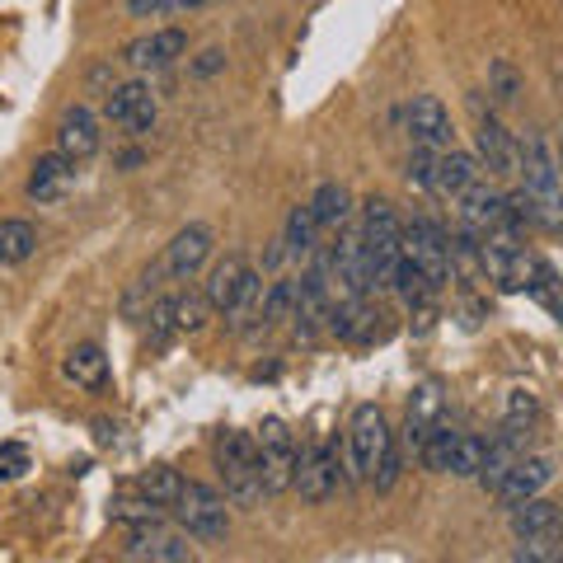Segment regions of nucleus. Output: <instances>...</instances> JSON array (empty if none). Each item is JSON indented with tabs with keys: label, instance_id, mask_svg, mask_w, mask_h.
Returning <instances> with one entry per match:
<instances>
[{
	"label": "nucleus",
	"instance_id": "f257e3e1",
	"mask_svg": "<svg viewBox=\"0 0 563 563\" xmlns=\"http://www.w3.org/2000/svg\"><path fill=\"white\" fill-rule=\"evenodd\" d=\"M202 301L217 310V314H225L235 329L250 320V314H258V301H263V282H258V273L244 263L240 254H225L217 268L207 273V291H202Z\"/></svg>",
	"mask_w": 563,
	"mask_h": 563
},
{
	"label": "nucleus",
	"instance_id": "f03ea898",
	"mask_svg": "<svg viewBox=\"0 0 563 563\" xmlns=\"http://www.w3.org/2000/svg\"><path fill=\"white\" fill-rule=\"evenodd\" d=\"M366 268H372V291L390 287V273L399 263V211L385 198H366L362 202V225H357Z\"/></svg>",
	"mask_w": 563,
	"mask_h": 563
},
{
	"label": "nucleus",
	"instance_id": "7ed1b4c3",
	"mask_svg": "<svg viewBox=\"0 0 563 563\" xmlns=\"http://www.w3.org/2000/svg\"><path fill=\"white\" fill-rule=\"evenodd\" d=\"M399 254L409 258L422 277H428L432 291H442L446 282L455 277L451 273V235L428 217V211H418V217L399 221Z\"/></svg>",
	"mask_w": 563,
	"mask_h": 563
},
{
	"label": "nucleus",
	"instance_id": "20e7f679",
	"mask_svg": "<svg viewBox=\"0 0 563 563\" xmlns=\"http://www.w3.org/2000/svg\"><path fill=\"white\" fill-rule=\"evenodd\" d=\"M217 470L225 479V498L231 503H258L263 498V484H258V451H254V437L250 432H217Z\"/></svg>",
	"mask_w": 563,
	"mask_h": 563
},
{
	"label": "nucleus",
	"instance_id": "39448f33",
	"mask_svg": "<svg viewBox=\"0 0 563 563\" xmlns=\"http://www.w3.org/2000/svg\"><path fill=\"white\" fill-rule=\"evenodd\" d=\"M169 512L179 517L188 540L217 544V540L231 536V512H225V498H221L217 488H207V484L184 479V488H179V498H174Z\"/></svg>",
	"mask_w": 563,
	"mask_h": 563
},
{
	"label": "nucleus",
	"instance_id": "423d86ee",
	"mask_svg": "<svg viewBox=\"0 0 563 563\" xmlns=\"http://www.w3.org/2000/svg\"><path fill=\"white\" fill-rule=\"evenodd\" d=\"M254 451H258V484L263 498H277V493L291 488L296 474V437L282 418H263L254 432Z\"/></svg>",
	"mask_w": 563,
	"mask_h": 563
},
{
	"label": "nucleus",
	"instance_id": "0eeeda50",
	"mask_svg": "<svg viewBox=\"0 0 563 563\" xmlns=\"http://www.w3.org/2000/svg\"><path fill=\"white\" fill-rule=\"evenodd\" d=\"M395 446V432L385 413L376 404H362L357 413H352V428H347V455H352V479H376L380 461L390 455Z\"/></svg>",
	"mask_w": 563,
	"mask_h": 563
},
{
	"label": "nucleus",
	"instance_id": "6e6552de",
	"mask_svg": "<svg viewBox=\"0 0 563 563\" xmlns=\"http://www.w3.org/2000/svg\"><path fill=\"white\" fill-rule=\"evenodd\" d=\"M291 488L301 493V503L320 507L339 493V451L329 442H310L306 451H296V474H291Z\"/></svg>",
	"mask_w": 563,
	"mask_h": 563
},
{
	"label": "nucleus",
	"instance_id": "1a4fd4ad",
	"mask_svg": "<svg viewBox=\"0 0 563 563\" xmlns=\"http://www.w3.org/2000/svg\"><path fill=\"white\" fill-rule=\"evenodd\" d=\"M517 174H521V188L531 192L536 202L544 207H559V169H554V151L540 132H521L517 136Z\"/></svg>",
	"mask_w": 563,
	"mask_h": 563
},
{
	"label": "nucleus",
	"instance_id": "9d476101",
	"mask_svg": "<svg viewBox=\"0 0 563 563\" xmlns=\"http://www.w3.org/2000/svg\"><path fill=\"white\" fill-rule=\"evenodd\" d=\"M470 103H474V113H479V128H474V161H479V169H488L493 179H512L517 174V136L493 118V109L484 113L479 95H474Z\"/></svg>",
	"mask_w": 563,
	"mask_h": 563
},
{
	"label": "nucleus",
	"instance_id": "9b49d317",
	"mask_svg": "<svg viewBox=\"0 0 563 563\" xmlns=\"http://www.w3.org/2000/svg\"><path fill=\"white\" fill-rule=\"evenodd\" d=\"M404 128H409L413 146H422V151H451L455 146L451 109L437 95H413L409 109H404Z\"/></svg>",
	"mask_w": 563,
	"mask_h": 563
},
{
	"label": "nucleus",
	"instance_id": "f8f14e48",
	"mask_svg": "<svg viewBox=\"0 0 563 563\" xmlns=\"http://www.w3.org/2000/svg\"><path fill=\"white\" fill-rule=\"evenodd\" d=\"M155 113H161V103H155L146 80H128V85H113L109 90V122L118 132L146 136L155 128Z\"/></svg>",
	"mask_w": 563,
	"mask_h": 563
},
{
	"label": "nucleus",
	"instance_id": "ddd939ff",
	"mask_svg": "<svg viewBox=\"0 0 563 563\" xmlns=\"http://www.w3.org/2000/svg\"><path fill=\"white\" fill-rule=\"evenodd\" d=\"M122 554H128V563H188V559H192L188 536L169 531L165 521H155V526H132L128 544H122Z\"/></svg>",
	"mask_w": 563,
	"mask_h": 563
},
{
	"label": "nucleus",
	"instance_id": "4468645a",
	"mask_svg": "<svg viewBox=\"0 0 563 563\" xmlns=\"http://www.w3.org/2000/svg\"><path fill=\"white\" fill-rule=\"evenodd\" d=\"M188 52V33L184 29H155V33H141L122 47V62L132 70H165L174 66Z\"/></svg>",
	"mask_w": 563,
	"mask_h": 563
},
{
	"label": "nucleus",
	"instance_id": "2eb2a0df",
	"mask_svg": "<svg viewBox=\"0 0 563 563\" xmlns=\"http://www.w3.org/2000/svg\"><path fill=\"white\" fill-rule=\"evenodd\" d=\"M99 146H103V132H99L95 109H85V103L66 109L57 122V155L62 161L80 165V161H90V155H99Z\"/></svg>",
	"mask_w": 563,
	"mask_h": 563
},
{
	"label": "nucleus",
	"instance_id": "dca6fc26",
	"mask_svg": "<svg viewBox=\"0 0 563 563\" xmlns=\"http://www.w3.org/2000/svg\"><path fill=\"white\" fill-rule=\"evenodd\" d=\"M211 244H217L211 225L192 221V225H184V231L169 240V250H165V258H161V268H165L174 282H188V277L211 258Z\"/></svg>",
	"mask_w": 563,
	"mask_h": 563
},
{
	"label": "nucleus",
	"instance_id": "f3484780",
	"mask_svg": "<svg viewBox=\"0 0 563 563\" xmlns=\"http://www.w3.org/2000/svg\"><path fill=\"white\" fill-rule=\"evenodd\" d=\"M550 484H554V461L550 455H521V461L498 479L493 498H503L507 507H512L521 498H536V493H544Z\"/></svg>",
	"mask_w": 563,
	"mask_h": 563
},
{
	"label": "nucleus",
	"instance_id": "a211bd4d",
	"mask_svg": "<svg viewBox=\"0 0 563 563\" xmlns=\"http://www.w3.org/2000/svg\"><path fill=\"white\" fill-rule=\"evenodd\" d=\"M484 179V169H479V161H474L470 151H437V174H432V192L437 198H446V202H455L465 188H474Z\"/></svg>",
	"mask_w": 563,
	"mask_h": 563
},
{
	"label": "nucleus",
	"instance_id": "6ab92c4d",
	"mask_svg": "<svg viewBox=\"0 0 563 563\" xmlns=\"http://www.w3.org/2000/svg\"><path fill=\"white\" fill-rule=\"evenodd\" d=\"M70 184H76V165L62 161L57 151L38 155V161H33V174H29V198L33 202H57V198H66Z\"/></svg>",
	"mask_w": 563,
	"mask_h": 563
},
{
	"label": "nucleus",
	"instance_id": "aec40b11",
	"mask_svg": "<svg viewBox=\"0 0 563 563\" xmlns=\"http://www.w3.org/2000/svg\"><path fill=\"white\" fill-rule=\"evenodd\" d=\"M62 376L70 385H80V390H103L109 385V357H103L99 343H76L62 362Z\"/></svg>",
	"mask_w": 563,
	"mask_h": 563
},
{
	"label": "nucleus",
	"instance_id": "412c9836",
	"mask_svg": "<svg viewBox=\"0 0 563 563\" xmlns=\"http://www.w3.org/2000/svg\"><path fill=\"white\" fill-rule=\"evenodd\" d=\"M507 526H512V536H544V531H559V507L536 493V498H521L512 503V512H507Z\"/></svg>",
	"mask_w": 563,
	"mask_h": 563
},
{
	"label": "nucleus",
	"instance_id": "4be33fe9",
	"mask_svg": "<svg viewBox=\"0 0 563 563\" xmlns=\"http://www.w3.org/2000/svg\"><path fill=\"white\" fill-rule=\"evenodd\" d=\"M306 207H310V217H314L320 231H339V225L347 221V211H352V192L343 184H320Z\"/></svg>",
	"mask_w": 563,
	"mask_h": 563
},
{
	"label": "nucleus",
	"instance_id": "5701e85b",
	"mask_svg": "<svg viewBox=\"0 0 563 563\" xmlns=\"http://www.w3.org/2000/svg\"><path fill=\"white\" fill-rule=\"evenodd\" d=\"M33 254H38V231H33L29 221H0V263H29Z\"/></svg>",
	"mask_w": 563,
	"mask_h": 563
},
{
	"label": "nucleus",
	"instance_id": "b1692460",
	"mask_svg": "<svg viewBox=\"0 0 563 563\" xmlns=\"http://www.w3.org/2000/svg\"><path fill=\"white\" fill-rule=\"evenodd\" d=\"M314 235H320V225H314L310 207H291L287 225H282V254H287V258H306L314 250Z\"/></svg>",
	"mask_w": 563,
	"mask_h": 563
},
{
	"label": "nucleus",
	"instance_id": "393cba45",
	"mask_svg": "<svg viewBox=\"0 0 563 563\" xmlns=\"http://www.w3.org/2000/svg\"><path fill=\"white\" fill-rule=\"evenodd\" d=\"M179 488H184V474L174 470V465H155V470H146V474L136 479L141 498H151L155 507H165V512L174 507V498H179Z\"/></svg>",
	"mask_w": 563,
	"mask_h": 563
},
{
	"label": "nucleus",
	"instance_id": "a878e982",
	"mask_svg": "<svg viewBox=\"0 0 563 563\" xmlns=\"http://www.w3.org/2000/svg\"><path fill=\"white\" fill-rule=\"evenodd\" d=\"M484 451H488V437L455 432V446H451L446 474H455V479H474V474H479V465H484Z\"/></svg>",
	"mask_w": 563,
	"mask_h": 563
},
{
	"label": "nucleus",
	"instance_id": "bb28decb",
	"mask_svg": "<svg viewBox=\"0 0 563 563\" xmlns=\"http://www.w3.org/2000/svg\"><path fill=\"white\" fill-rule=\"evenodd\" d=\"M291 306H296V282H273L268 296L258 301V324L273 329L282 320H291Z\"/></svg>",
	"mask_w": 563,
	"mask_h": 563
},
{
	"label": "nucleus",
	"instance_id": "cd10ccee",
	"mask_svg": "<svg viewBox=\"0 0 563 563\" xmlns=\"http://www.w3.org/2000/svg\"><path fill=\"white\" fill-rule=\"evenodd\" d=\"M451 446H455V432L446 428V422H437V428L422 437V446H418V461L437 470V474H446V461H451Z\"/></svg>",
	"mask_w": 563,
	"mask_h": 563
},
{
	"label": "nucleus",
	"instance_id": "c85d7f7f",
	"mask_svg": "<svg viewBox=\"0 0 563 563\" xmlns=\"http://www.w3.org/2000/svg\"><path fill=\"white\" fill-rule=\"evenodd\" d=\"M207 314H211V306L202 301V296H192V291L174 296V333H202Z\"/></svg>",
	"mask_w": 563,
	"mask_h": 563
},
{
	"label": "nucleus",
	"instance_id": "c756f323",
	"mask_svg": "<svg viewBox=\"0 0 563 563\" xmlns=\"http://www.w3.org/2000/svg\"><path fill=\"white\" fill-rule=\"evenodd\" d=\"M488 95L498 99L503 109H507V103H517V99H521V70H517L512 62H507V57H498V62L488 66Z\"/></svg>",
	"mask_w": 563,
	"mask_h": 563
},
{
	"label": "nucleus",
	"instance_id": "7c9ffc66",
	"mask_svg": "<svg viewBox=\"0 0 563 563\" xmlns=\"http://www.w3.org/2000/svg\"><path fill=\"white\" fill-rule=\"evenodd\" d=\"M526 291L536 296V301L550 310V314H559V277H554V268L544 258H536V268H531V282H526Z\"/></svg>",
	"mask_w": 563,
	"mask_h": 563
},
{
	"label": "nucleus",
	"instance_id": "2f4dec72",
	"mask_svg": "<svg viewBox=\"0 0 563 563\" xmlns=\"http://www.w3.org/2000/svg\"><path fill=\"white\" fill-rule=\"evenodd\" d=\"M503 413H507V428H526V432H531V422L540 418V399L531 390H507Z\"/></svg>",
	"mask_w": 563,
	"mask_h": 563
},
{
	"label": "nucleus",
	"instance_id": "473e14b6",
	"mask_svg": "<svg viewBox=\"0 0 563 563\" xmlns=\"http://www.w3.org/2000/svg\"><path fill=\"white\" fill-rule=\"evenodd\" d=\"M113 517L118 521H132V526H155V521H165V507H155L151 498H118L113 503Z\"/></svg>",
	"mask_w": 563,
	"mask_h": 563
},
{
	"label": "nucleus",
	"instance_id": "72a5a7b5",
	"mask_svg": "<svg viewBox=\"0 0 563 563\" xmlns=\"http://www.w3.org/2000/svg\"><path fill=\"white\" fill-rule=\"evenodd\" d=\"M554 559H559V531L521 536V544H517V563H554Z\"/></svg>",
	"mask_w": 563,
	"mask_h": 563
},
{
	"label": "nucleus",
	"instance_id": "f704fd0d",
	"mask_svg": "<svg viewBox=\"0 0 563 563\" xmlns=\"http://www.w3.org/2000/svg\"><path fill=\"white\" fill-rule=\"evenodd\" d=\"M146 320H151V347H165L174 339V296H165V301H151Z\"/></svg>",
	"mask_w": 563,
	"mask_h": 563
},
{
	"label": "nucleus",
	"instance_id": "c9c22d12",
	"mask_svg": "<svg viewBox=\"0 0 563 563\" xmlns=\"http://www.w3.org/2000/svg\"><path fill=\"white\" fill-rule=\"evenodd\" d=\"M404 174H409V184H418V188H428V192H432L437 151H422V146H413V155H409V165H404Z\"/></svg>",
	"mask_w": 563,
	"mask_h": 563
},
{
	"label": "nucleus",
	"instance_id": "e433bc0d",
	"mask_svg": "<svg viewBox=\"0 0 563 563\" xmlns=\"http://www.w3.org/2000/svg\"><path fill=\"white\" fill-rule=\"evenodd\" d=\"M188 70H192V76H198V80H207V76H217V70H225V52H221V47H207V52H202V57H198V62H192Z\"/></svg>",
	"mask_w": 563,
	"mask_h": 563
},
{
	"label": "nucleus",
	"instance_id": "4c0bfd02",
	"mask_svg": "<svg viewBox=\"0 0 563 563\" xmlns=\"http://www.w3.org/2000/svg\"><path fill=\"white\" fill-rule=\"evenodd\" d=\"M24 465H29L24 446H0V474H5V479H20Z\"/></svg>",
	"mask_w": 563,
	"mask_h": 563
},
{
	"label": "nucleus",
	"instance_id": "58836bf2",
	"mask_svg": "<svg viewBox=\"0 0 563 563\" xmlns=\"http://www.w3.org/2000/svg\"><path fill=\"white\" fill-rule=\"evenodd\" d=\"M165 10H174V0H128V14H136V20H146V14L161 20Z\"/></svg>",
	"mask_w": 563,
	"mask_h": 563
},
{
	"label": "nucleus",
	"instance_id": "ea45409f",
	"mask_svg": "<svg viewBox=\"0 0 563 563\" xmlns=\"http://www.w3.org/2000/svg\"><path fill=\"white\" fill-rule=\"evenodd\" d=\"M179 10H202V5H211V0H174Z\"/></svg>",
	"mask_w": 563,
	"mask_h": 563
},
{
	"label": "nucleus",
	"instance_id": "a19ab883",
	"mask_svg": "<svg viewBox=\"0 0 563 563\" xmlns=\"http://www.w3.org/2000/svg\"><path fill=\"white\" fill-rule=\"evenodd\" d=\"M554 563H559V559H554Z\"/></svg>",
	"mask_w": 563,
	"mask_h": 563
}]
</instances>
